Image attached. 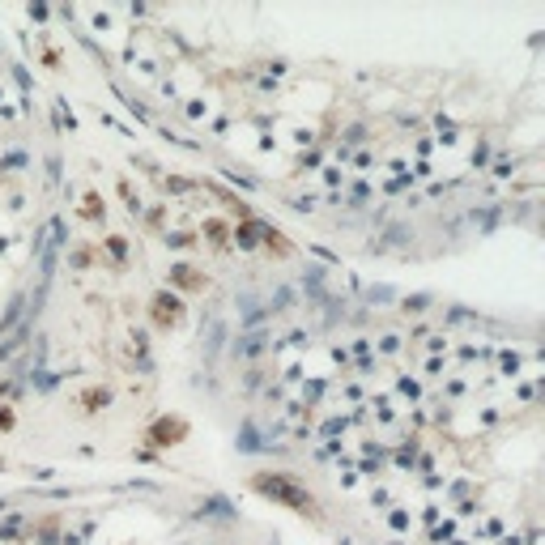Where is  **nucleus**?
Segmentation results:
<instances>
[{
  "instance_id": "1",
  "label": "nucleus",
  "mask_w": 545,
  "mask_h": 545,
  "mask_svg": "<svg viewBox=\"0 0 545 545\" xmlns=\"http://www.w3.org/2000/svg\"><path fill=\"white\" fill-rule=\"evenodd\" d=\"M256 490H260V495H269L273 503H285V507H294L298 515H316L320 511V503L307 495V490H298L294 481H285L281 473H260L256 477Z\"/></svg>"
},
{
  "instance_id": "2",
  "label": "nucleus",
  "mask_w": 545,
  "mask_h": 545,
  "mask_svg": "<svg viewBox=\"0 0 545 545\" xmlns=\"http://www.w3.org/2000/svg\"><path fill=\"white\" fill-rule=\"evenodd\" d=\"M179 316H184V303H179L175 294H158V298H153V320H158V328L179 324Z\"/></svg>"
},
{
  "instance_id": "3",
  "label": "nucleus",
  "mask_w": 545,
  "mask_h": 545,
  "mask_svg": "<svg viewBox=\"0 0 545 545\" xmlns=\"http://www.w3.org/2000/svg\"><path fill=\"white\" fill-rule=\"evenodd\" d=\"M111 396H107V388H90V392H82V405L86 409H98V405H107Z\"/></svg>"
},
{
  "instance_id": "4",
  "label": "nucleus",
  "mask_w": 545,
  "mask_h": 545,
  "mask_svg": "<svg viewBox=\"0 0 545 545\" xmlns=\"http://www.w3.org/2000/svg\"><path fill=\"white\" fill-rule=\"evenodd\" d=\"M82 213H86V218H98V213H102V204H98V196H94V192L86 196V209H82Z\"/></svg>"
},
{
  "instance_id": "5",
  "label": "nucleus",
  "mask_w": 545,
  "mask_h": 545,
  "mask_svg": "<svg viewBox=\"0 0 545 545\" xmlns=\"http://www.w3.org/2000/svg\"><path fill=\"white\" fill-rule=\"evenodd\" d=\"M0 430H13V409L0 405Z\"/></svg>"
}]
</instances>
